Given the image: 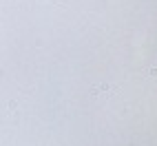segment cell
Returning a JSON list of instances; mask_svg holds the SVG:
<instances>
[{
  "label": "cell",
  "instance_id": "6da1fadb",
  "mask_svg": "<svg viewBox=\"0 0 157 146\" xmlns=\"http://www.w3.org/2000/svg\"><path fill=\"white\" fill-rule=\"evenodd\" d=\"M109 93H115V86H111V84H97V86H93V95H109Z\"/></svg>",
  "mask_w": 157,
  "mask_h": 146
}]
</instances>
